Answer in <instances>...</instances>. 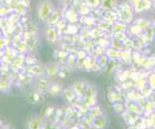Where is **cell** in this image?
Listing matches in <instances>:
<instances>
[{"label":"cell","instance_id":"cell-4","mask_svg":"<svg viewBox=\"0 0 155 129\" xmlns=\"http://www.w3.org/2000/svg\"><path fill=\"white\" fill-rule=\"evenodd\" d=\"M136 25H138L139 27L142 29L143 31H144L147 28H148L150 25H151V21L148 20L147 18H138L137 20L135 21Z\"/></svg>","mask_w":155,"mask_h":129},{"label":"cell","instance_id":"cell-13","mask_svg":"<svg viewBox=\"0 0 155 129\" xmlns=\"http://www.w3.org/2000/svg\"><path fill=\"white\" fill-rule=\"evenodd\" d=\"M114 108L116 109V108H118V110H116V111H118L119 113H121V112H123L124 110H125V106L123 104H121V103H116L115 105H114Z\"/></svg>","mask_w":155,"mask_h":129},{"label":"cell","instance_id":"cell-10","mask_svg":"<svg viewBox=\"0 0 155 129\" xmlns=\"http://www.w3.org/2000/svg\"><path fill=\"white\" fill-rule=\"evenodd\" d=\"M114 38L115 39H117L121 42H123L124 40L127 39V35H126L125 31H121V32H116L114 33Z\"/></svg>","mask_w":155,"mask_h":129},{"label":"cell","instance_id":"cell-8","mask_svg":"<svg viewBox=\"0 0 155 129\" xmlns=\"http://www.w3.org/2000/svg\"><path fill=\"white\" fill-rule=\"evenodd\" d=\"M130 29H131V32H132V34L137 35V36H139L140 34H142V33L143 32V31L139 27V25H136L135 22L133 23V25H131Z\"/></svg>","mask_w":155,"mask_h":129},{"label":"cell","instance_id":"cell-16","mask_svg":"<svg viewBox=\"0 0 155 129\" xmlns=\"http://www.w3.org/2000/svg\"><path fill=\"white\" fill-rule=\"evenodd\" d=\"M152 8H153V10L155 11V1L152 2Z\"/></svg>","mask_w":155,"mask_h":129},{"label":"cell","instance_id":"cell-3","mask_svg":"<svg viewBox=\"0 0 155 129\" xmlns=\"http://www.w3.org/2000/svg\"><path fill=\"white\" fill-rule=\"evenodd\" d=\"M119 17H120V22H125L126 25H130L134 22V12L133 11H125L121 10L119 11Z\"/></svg>","mask_w":155,"mask_h":129},{"label":"cell","instance_id":"cell-7","mask_svg":"<svg viewBox=\"0 0 155 129\" xmlns=\"http://www.w3.org/2000/svg\"><path fill=\"white\" fill-rule=\"evenodd\" d=\"M143 33L145 35H147L150 40L151 41H153L154 39H155V28H154V26L151 25H150L148 28H147L144 31H143Z\"/></svg>","mask_w":155,"mask_h":129},{"label":"cell","instance_id":"cell-9","mask_svg":"<svg viewBox=\"0 0 155 129\" xmlns=\"http://www.w3.org/2000/svg\"><path fill=\"white\" fill-rule=\"evenodd\" d=\"M147 84L150 88L155 89V72L150 74V76L148 77V80H147Z\"/></svg>","mask_w":155,"mask_h":129},{"label":"cell","instance_id":"cell-1","mask_svg":"<svg viewBox=\"0 0 155 129\" xmlns=\"http://www.w3.org/2000/svg\"><path fill=\"white\" fill-rule=\"evenodd\" d=\"M52 4L48 0H43V1H41L37 7L38 18L41 21H46L47 18H50L52 12Z\"/></svg>","mask_w":155,"mask_h":129},{"label":"cell","instance_id":"cell-18","mask_svg":"<svg viewBox=\"0 0 155 129\" xmlns=\"http://www.w3.org/2000/svg\"><path fill=\"white\" fill-rule=\"evenodd\" d=\"M154 102H155V101H154Z\"/></svg>","mask_w":155,"mask_h":129},{"label":"cell","instance_id":"cell-15","mask_svg":"<svg viewBox=\"0 0 155 129\" xmlns=\"http://www.w3.org/2000/svg\"><path fill=\"white\" fill-rule=\"evenodd\" d=\"M151 25L154 26V28H155V17L153 18V20H151Z\"/></svg>","mask_w":155,"mask_h":129},{"label":"cell","instance_id":"cell-12","mask_svg":"<svg viewBox=\"0 0 155 129\" xmlns=\"http://www.w3.org/2000/svg\"><path fill=\"white\" fill-rule=\"evenodd\" d=\"M100 0H87V3L89 4L91 7H97L100 4Z\"/></svg>","mask_w":155,"mask_h":129},{"label":"cell","instance_id":"cell-6","mask_svg":"<svg viewBox=\"0 0 155 129\" xmlns=\"http://www.w3.org/2000/svg\"><path fill=\"white\" fill-rule=\"evenodd\" d=\"M129 110L132 113H135V114H140V113L143 112V108L142 106L139 104V103H136L135 101H132L130 103V107H129Z\"/></svg>","mask_w":155,"mask_h":129},{"label":"cell","instance_id":"cell-11","mask_svg":"<svg viewBox=\"0 0 155 129\" xmlns=\"http://www.w3.org/2000/svg\"><path fill=\"white\" fill-rule=\"evenodd\" d=\"M144 110L145 111H153L155 108V102L154 101H147L144 104Z\"/></svg>","mask_w":155,"mask_h":129},{"label":"cell","instance_id":"cell-14","mask_svg":"<svg viewBox=\"0 0 155 129\" xmlns=\"http://www.w3.org/2000/svg\"><path fill=\"white\" fill-rule=\"evenodd\" d=\"M140 1V0H129V3L134 7L135 5H137V4H138Z\"/></svg>","mask_w":155,"mask_h":129},{"label":"cell","instance_id":"cell-5","mask_svg":"<svg viewBox=\"0 0 155 129\" xmlns=\"http://www.w3.org/2000/svg\"><path fill=\"white\" fill-rule=\"evenodd\" d=\"M126 28H127V25H126L125 22H114V25H113L114 33L125 31Z\"/></svg>","mask_w":155,"mask_h":129},{"label":"cell","instance_id":"cell-2","mask_svg":"<svg viewBox=\"0 0 155 129\" xmlns=\"http://www.w3.org/2000/svg\"><path fill=\"white\" fill-rule=\"evenodd\" d=\"M152 8L151 0H140V1L133 7L134 13L136 14H143L144 12L149 11Z\"/></svg>","mask_w":155,"mask_h":129},{"label":"cell","instance_id":"cell-17","mask_svg":"<svg viewBox=\"0 0 155 129\" xmlns=\"http://www.w3.org/2000/svg\"><path fill=\"white\" fill-rule=\"evenodd\" d=\"M151 1H152V2H154V1H155V0H151Z\"/></svg>","mask_w":155,"mask_h":129}]
</instances>
